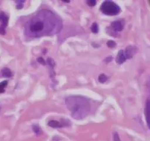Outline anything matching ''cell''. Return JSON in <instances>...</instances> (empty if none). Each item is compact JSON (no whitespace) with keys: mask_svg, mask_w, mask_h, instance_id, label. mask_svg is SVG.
I'll list each match as a JSON object with an SVG mask.
<instances>
[{"mask_svg":"<svg viewBox=\"0 0 150 141\" xmlns=\"http://www.w3.org/2000/svg\"><path fill=\"white\" fill-rule=\"evenodd\" d=\"M61 27V23L55 15L46 10H41L26 25L25 33L34 37L54 34Z\"/></svg>","mask_w":150,"mask_h":141,"instance_id":"obj_1","label":"cell"},{"mask_svg":"<svg viewBox=\"0 0 150 141\" xmlns=\"http://www.w3.org/2000/svg\"><path fill=\"white\" fill-rule=\"evenodd\" d=\"M67 108L72 113V117L76 119H83L90 111V104L81 96H70L66 98Z\"/></svg>","mask_w":150,"mask_h":141,"instance_id":"obj_2","label":"cell"},{"mask_svg":"<svg viewBox=\"0 0 150 141\" xmlns=\"http://www.w3.org/2000/svg\"><path fill=\"white\" fill-rule=\"evenodd\" d=\"M100 11L106 16H117L121 11L120 6L112 1H105L100 6Z\"/></svg>","mask_w":150,"mask_h":141,"instance_id":"obj_3","label":"cell"},{"mask_svg":"<svg viewBox=\"0 0 150 141\" xmlns=\"http://www.w3.org/2000/svg\"><path fill=\"white\" fill-rule=\"evenodd\" d=\"M48 125L52 128H62V127H66L70 126V121L66 119H62L61 121H56V120H51L48 121Z\"/></svg>","mask_w":150,"mask_h":141,"instance_id":"obj_4","label":"cell"},{"mask_svg":"<svg viewBox=\"0 0 150 141\" xmlns=\"http://www.w3.org/2000/svg\"><path fill=\"white\" fill-rule=\"evenodd\" d=\"M8 17L4 12H0V21L1 24L0 26V34L1 35H5V29L8 24Z\"/></svg>","mask_w":150,"mask_h":141,"instance_id":"obj_5","label":"cell"},{"mask_svg":"<svg viewBox=\"0 0 150 141\" xmlns=\"http://www.w3.org/2000/svg\"><path fill=\"white\" fill-rule=\"evenodd\" d=\"M137 47L135 46V45H129V46H127L124 51L126 59H130L133 58L135 54L137 53Z\"/></svg>","mask_w":150,"mask_h":141,"instance_id":"obj_6","label":"cell"},{"mask_svg":"<svg viewBox=\"0 0 150 141\" xmlns=\"http://www.w3.org/2000/svg\"><path fill=\"white\" fill-rule=\"evenodd\" d=\"M124 21L122 20H115L111 23V28L114 32H121L124 29Z\"/></svg>","mask_w":150,"mask_h":141,"instance_id":"obj_7","label":"cell"},{"mask_svg":"<svg viewBox=\"0 0 150 141\" xmlns=\"http://www.w3.org/2000/svg\"><path fill=\"white\" fill-rule=\"evenodd\" d=\"M126 58L124 54V51L123 50H120V51L118 52V54L117 56V58H116V61H117V64H122L126 61Z\"/></svg>","mask_w":150,"mask_h":141,"instance_id":"obj_8","label":"cell"},{"mask_svg":"<svg viewBox=\"0 0 150 141\" xmlns=\"http://www.w3.org/2000/svg\"><path fill=\"white\" fill-rule=\"evenodd\" d=\"M145 114H146V122H147V126L149 128V99L146 100V108H145Z\"/></svg>","mask_w":150,"mask_h":141,"instance_id":"obj_9","label":"cell"},{"mask_svg":"<svg viewBox=\"0 0 150 141\" xmlns=\"http://www.w3.org/2000/svg\"><path fill=\"white\" fill-rule=\"evenodd\" d=\"M1 74L5 78H11L13 76V73H12L11 70L7 68V67H4L1 70Z\"/></svg>","mask_w":150,"mask_h":141,"instance_id":"obj_10","label":"cell"},{"mask_svg":"<svg viewBox=\"0 0 150 141\" xmlns=\"http://www.w3.org/2000/svg\"><path fill=\"white\" fill-rule=\"evenodd\" d=\"M91 31L95 34L98 33V32H99V26H98V24L96 22H95V23L92 24V26H91Z\"/></svg>","mask_w":150,"mask_h":141,"instance_id":"obj_11","label":"cell"},{"mask_svg":"<svg viewBox=\"0 0 150 141\" xmlns=\"http://www.w3.org/2000/svg\"><path fill=\"white\" fill-rule=\"evenodd\" d=\"M32 130H33L34 133L37 135H40L42 133V130H41V128L38 125H33L32 126Z\"/></svg>","mask_w":150,"mask_h":141,"instance_id":"obj_12","label":"cell"},{"mask_svg":"<svg viewBox=\"0 0 150 141\" xmlns=\"http://www.w3.org/2000/svg\"><path fill=\"white\" fill-rule=\"evenodd\" d=\"M7 80H4V81L0 83V93H3L5 91L6 86H7Z\"/></svg>","mask_w":150,"mask_h":141,"instance_id":"obj_13","label":"cell"},{"mask_svg":"<svg viewBox=\"0 0 150 141\" xmlns=\"http://www.w3.org/2000/svg\"><path fill=\"white\" fill-rule=\"evenodd\" d=\"M107 79H108V77L105 74H100L98 77V81L101 83H104L106 82Z\"/></svg>","mask_w":150,"mask_h":141,"instance_id":"obj_14","label":"cell"},{"mask_svg":"<svg viewBox=\"0 0 150 141\" xmlns=\"http://www.w3.org/2000/svg\"><path fill=\"white\" fill-rule=\"evenodd\" d=\"M106 44H107V46L110 48H114L117 46V43H116V42H114V41L113 40H108Z\"/></svg>","mask_w":150,"mask_h":141,"instance_id":"obj_15","label":"cell"},{"mask_svg":"<svg viewBox=\"0 0 150 141\" xmlns=\"http://www.w3.org/2000/svg\"><path fill=\"white\" fill-rule=\"evenodd\" d=\"M46 64H48V65L50 66L51 67H54V66H55V61H54V60L53 59L51 58H48V59H47V62H46Z\"/></svg>","mask_w":150,"mask_h":141,"instance_id":"obj_16","label":"cell"},{"mask_svg":"<svg viewBox=\"0 0 150 141\" xmlns=\"http://www.w3.org/2000/svg\"><path fill=\"white\" fill-rule=\"evenodd\" d=\"M86 4H87L89 7H94V6H95V4H96V1H95V0H88V1H86Z\"/></svg>","mask_w":150,"mask_h":141,"instance_id":"obj_17","label":"cell"},{"mask_svg":"<svg viewBox=\"0 0 150 141\" xmlns=\"http://www.w3.org/2000/svg\"><path fill=\"white\" fill-rule=\"evenodd\" d=\"M25 2V1H16V3L17 4V8L21 9L23 7V4Z\"/></svg>","mask_w":150,"mask_h":141,"instance_id":"obj_18","label":"cell"},{"mask_svg":"<svg viewBox=\"0 0 150 141\" xmlns=\"http://www.w3.org/2000/svg\"><path fill=\"white\" fill-rule=\"evenodd\" d=\"M37 60H38V62L40 63V64H43V65H45V64H46V62L45 61V60H44L42 58H41V57L38 58Z\"/></svg>","mask_w":150,"mask_h":141,"instance_id":"obj_19","label":"cell"},{"mask_svg":"<svg viewBox=\"0 0 150 141\" xmlns=\"http://www.w3.org/2000/svg\"><path fill=\"white\" fill-rule=\"evenodd\" d=\"M112 60H113L112 56H108V57H107V58H105V59L103 60V61H105V63H109V62H111V61H112Z\"/></svg>","mask_w":150,"mask_h":141,"instance_id":"obj_20","label":"cell"},{"mask_svg":"<svg viewBox=\"0 0 150 141\" xmlns=\"http://www.w3.org/2000/svg\"><path fill=\"white\" fill-rule=\"evenodd\" d=\"M114 141H121L120 139V137H119L118 134L117 133H114Z\"/></svg>","mask_w":150,"mask_h":141,"instance_id":"obj_21","label":"cell"},{"mask_svg":"<svg viewBox=\"0 0 150 141\" xmlns=\"http://www.w3.org/2000/svg\"><path fill=\"white\" fill-rule=\"evenodd\" d=\"M62 1H64V2H70V1H69V0H68V1H67V0H63Z\"/></svg>","mask_w":150,"mask_h":141,"instance_id":"obj_22","label":"cell"},{"mask_svg":"<svg viewBox=\"0 0 150 141\" xmlns=\"http://www.w3.org/2000/svg\"><path fill=\"white\" fill-rule=\"evenodd\" d=\"M0 110H1V107H0Z\"/></svg>","mask_w":150,"mask_h":141,"instance_id":"obj_23","label":"cell"}]
</instances>
